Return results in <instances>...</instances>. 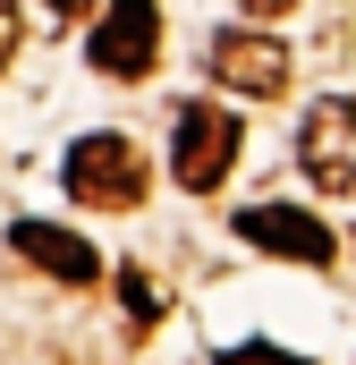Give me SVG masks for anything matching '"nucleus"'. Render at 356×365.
Here are the masks:
<instances>
[{"label": "nucleus", "instance_id": "1", "mask_svg": "<svg viewBox=\"0 0 356 365\" xmlns=\"http://www.w3.org/2000/svg\"><path fill=\"white\" fill-rule=\"evenodd\" d=\"M60 187H68L77 204H93V212H136V204H145V187H153V170H145V153H136L127 136L93 128V136H77V145H68Z\"/></svg>", "mask_w": 356, "mask_h": 365}, {"label": "nucleus", "instance_id": "2", "mask_svg": "<svg viewBox=\"0 0 356 365\" xmlns=\"http://www.w3.org/2000/svg\"><path fill=\"white\" fill-rule=\"evenodd\" d=\"M238 162V110H212V102H178V136H170V179L187 195H212Z\"/></svg>", "mask_w": 356, "mask_h": 365}, {"label": "nucleus", "instance_id": "3", "mask_svg": "<svg viewBox=\"0 0 356 365\" xmlns=\"http://www.w3.org/2000/svg\"><path fill=\"white\" fill-rule=\"evenodd\" d=\"M297 170L323 187V195H348L356 187V102L348 93H323L297 128Z\"/></svg>", "mask_w": 356, "mask_h": 365}, {"label": "nucleus", "instance_id": "4", "mask_svg": "<svg viewBox=\"0 0 356 365\" xmlns=\"http://www.w3.org/2000/svg\"><path fill=\"white\" fill-rule=\"evenodd\" d=\"M204 68H212V86L271 102V93L288 86V43L263 34V26H229V34H212V43H204Z\"/></svg>", "mask_w": 356, "mask_h": 365}, {"label": "nucleus", "instance_id": "5", "mask_svg": "<svg viewBox=\"0 0 356 365\" xmlns=\"http://www.w3.org/2000/svg\"><path fill=\"white\" fill-rule=\"evenodd\" d=\"M85 60L102 77H145L153 60H162V9L153 0H110V17L93 26Z\"/></svg>", "mask_w": 356, "mask_h": 365}, {"label": "nucleus", "instance_id": "6", "mask_svg": "<svg viewBox=\"0 0 356 365\" xmlns=\"http://www.w3.org/2000/svg\"><path fill=\"white\" fill-rule=\"evenodd\" d=\"M238 238L263 247V255H280V264H314V272L340 255L331 221H314V212H297V204H246V212H238Z\"/></svg>", "mask_w": 356, "mask_h": 365}, {"label": "nucleus", "instance_id": "7", "mask_svg": "<svg viewBox=\"0 0 356 365\" xmlns=\"http://www.w3.org/2000/svg\"><path fill=\"white\" fill-rule=\"evenodd\" d=\"M9 247L34 264V272L68 280V289H85V280H102V255H93L77 230H60V221H9Z\"/></svg>", "mask_w": 356, "mask_h": 365}, {"label": "nucleus", "instance_id": "8", "mask_svg": "<svg viewBox=\"0 0 356 365\" xmlns=\"http://www.w3.org/2000/svg\"><path fill=\"white\" fill-rule=\"evenodd\" d=\"M119 297H127V314H136V323H153V314H162V289L145 280V264H127V272H119Z\"/></svg>", "mask_w": 356, "mask_h": 365}, {"label": "nucleus", "instance_id": "9", "mask_svg": "<svg viewBox=\"0 0 356 365\" xmlns=\"http://www.w3.org/2000/svg\"><path fill=\"white\" fill-rule=\"evenodd\" d=\"M221 365H314V357H297V349H271V340H246V349H229Z\"/></svg>", "mask_w": 356, "mask_h": 365}, {"label": "nucleus", "instance_id": "10", "mask_svg": "<svg viewBox=\"0 0 356 365\" xmlns=\"http://www.w3.org/2000/svg\"><path fill=\"white\" fill-rule=\"evenodd\" d=\"M17 43H26V9H17V0H0V68L17 60Z\"/></svg>", "mask_w": 356, "mask_h": 365}, {"label": "nucleus", "instance_id": "11", "mask_svg": "<svg viewBox=\"0 0 356 365\" xmlns=\"http://www.w3.org/2000/svg\"><path fill=\"white\" fill-rule=\"evenodd\" d=\"M43 9H51V17H60V26H77V17H85L93 0H43Z\"/></svg>", "mask_w": 356, "mask_h": 365}, {"label": "nucleus", "instance_id": "12", "mask_svg": "<svg viewBox=\"0 0 356 365\" xmlns=\"http://www.w3.org/2000/svg\"><path fill=\"white\" fill-rule=\"evenodd\" d=\"M238 9H246V17H288L297 0H238Z\"/></svg>", "mask_w": 356, "mask_h": 365}]
</instances>
